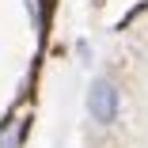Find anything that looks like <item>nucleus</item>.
Here are the masks:
<instances>
[{
  "mask_svg": "<svg viewBox=\"0 0 148 148\" xmlns=\"http://www.w3.org/2000/svg\"><path fill=\"white\" fill-rule=\"evenodd\" d=\"M23 140V118H8L0 125V148H19Z\"/></svg>",
  "mask_w": 148,
  "mask_h": 148,
  "instance_id": "obj_2",
  "label": "nucleus"
},
{
  "mask_svg": "<svg viewBox=\"0 0 148 148\" xmlns=\"http://www.w3.org/2000/svg\"><path fill=\"white\" fill-rule=\"evenodd\" d=\"M118 110H122V95L110 76H95L91 87H87V118L99 125V129H110L118 122Z\"/></svg>",
  "mask_w": 148,
  "mask_h": 148,
  "instance_id": "obj_1",
  "label": "nucleus"
},
{
  "mask_svg": "<svg viewBox=\"0 0 148 148\" xmlns=\"http://www.w3.org/2000/svg\"><path fill=\"white\" fill-rule=\"evenodd\" d=\"M27 12H31L34 27H42V0H27Z\"/></svg>",
  "mask_w": 148,
  "mask_h": 148,
  "instance_id": "obj_3",
  "label": "nucleus"
}]
</instances>
